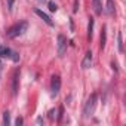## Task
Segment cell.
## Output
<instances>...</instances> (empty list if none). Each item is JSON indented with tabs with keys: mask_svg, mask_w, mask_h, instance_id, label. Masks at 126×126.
<instances>
[{
	"mask_svg": "<svg viewBox=\"0 0 126 126\" xmlns=\"http://www.w3.org/2000/svg\"><path fill=\"white\" fill-rule=\"evenodd\" d=\"M27 28H28V22H27V21H19V22H16V24H14L12 27L8 28L6 36H8L9 39L19 37V36H22V34L27 31Z\"/></svg>",
	"mask_w": 126,
	"mask_h": 126,
	"instance_id": "6da1fadb",
	"label": "cell"
},
{
	"mask_svg": "<svg viewBox=\"0 0 126 126\" xmlns=\"http://www.w3.org/2000/svg\"><path fill=\"white\" fill-rule=\"evenodd\" d=\"M117 47H119V52H123V42H122V31H119V34H117Z\"/></svg>",
	"mask_w": 126,
	"mask_h": 126,
	"instance_id": "4fadbf2b",
	"label": "cell"
},
{
	"mask_svg": "<svg viewBox=\"0 0 126 126\" xmlns=\"http://www.w3.org/2000/svg\"><path fill=\"white\" fill-rule=\"evenodd\" d=\"M18 82H19V68H16L14 71V76H12V86H11V89H12V95L14 96L18 94Z\"/></svg>",
	"mask_w": 126,
	"mask_h": 126,
	"instance_id": "5b68a950",
	"label": "cell"
},
{
	"mask_svg": "<svg viewBox=\"0 0 126 126\" xmlns=\"http://www.w3.org/2000/svg\"><path fill=\"white\" fill-rule=\"evenodd\" d=\"M59 89H61V79H59V76H52V80H50V95L56 96L59 94Z\"/></svg>",
	"mask_w": 126,
	"mask_h": 126,
	"instance_id": "277c9868",
	"label": "cell"
},
{
	"mask_svg": "<svg viewBox=\"0 0 126 126\" xmlns=\"http://www.w3.org/2000/svg\"><path fill=\"white\" fill-rule=\"evenodd\" d=\"M92 6H94L95 15H101L102 14V3H101V0H92Z\"/></svg>",
	"mask_w": 126,
	"mask_h": 126,
	"instance_id": "30bf717a",
	"label": "cell"
},
{
	"mask_svg": "<svg viewBox=\"0 0 126 126\" xmlns=\"http://www.w3.org/2000/svg\"><path fill=\"white\" fill-rule=\"evenodd\" d=\"M12 49H9L8 46H2L0 45V58H12Z\"/></svg>",
	"mask_w": 126,
	"mask_h": 126,
	"instance_id": "ba28073f",
	"label": "cell"
},
{
	"mask_svg": "<svg viewBox=\"0 0 126 126\" xmlns=\"http://www.w3.org/2000/svg\"><path fill=\"white\" fill-rule=\"evenodd\" d=\"M14 2L15 0H8V11L9 12H12V9H14Z\"/></svg>",
	"mask_w": 126,
	"mask_h": 126,
	"instance_id": "ac0fdd59",
	"label": "cell"
},
{
	"mask_svg": "<svg viewBox=\"0 0 126 126\" xmlns=\"http://www.w3.org/2000/svg\"><path fill=\"white\" fill-rule=\"evenodd\" d=\"M56 46H58V55L59 56H64V53H65V50H67V39H65V36H62V34H58V37H56Z\"/></svg>",
	"mask_w": 126,
	"mask_h": 126,
	"instance_id": "3957f363",
	"label": "cell"
},
{
	"mask_svg": "<svg viewBox=\"0 0 126 126\" xmlns=\"http://www.w3.org/2000/svg\"><path fill=\"white\" fill-rule=\"evenodd\" d=\"M107 27H102V33H101V49L105 47V43H107V33H105Z\"/></svg>",
	"mask_w": 126,
	"mask_h": 126,
	"instance_id": "7c38bea8",
	"label": "cell"
},
{
	"mask_svg": "<svg viewBox=\"0 0 126 126\" xmlns=\"http://www.w3.org/2000/svg\"><path fill=\"white\" fill-rule=\"evenodd\" d=\"M14 62H18L19 61V53L18 52H12V58H11Z\"/></svg>",
	"mask_w": 126,
	"mask_h": 126,
	"instance_id": "e0dca14e",
	"label": "cell"
},
{
	"mask_svg": "<svg viewBox=\"0 0 126 126\" xmlns=\"http://www.w3.org/2000/svg\"><path fill=\"white\" fill-rule=\"evenodd\" d=\"M94 22H95V19L89 18V24H88V40H92V36H94Z\"/></svg>",
	"mask_w": 126,
	"mask_h": 126,
	"instance_id": "8fae6325",
	"label": "cell"
},
{
	"mask_svg": "<svg viewBox=\"0 0 126 126\" xmlns=\"http://www.w3.org/2000/svg\"><path fill=\"white\" fill-rule=\"evenodd\" d=\"M47 6H49V11H50V12H56V11H58V6H56V3H53V2H49Z\"/></svg>",
	"mask_w": 126,
	"mask_h": 126,
	"instance_id": "2e32d148",
	"label": "cell"
},
{
	"mask_svg": "<svg viewBox=\"0 0 126 126\" xmlns=\"http://www.w3.org/2000/svg\"><path fill=\"white\" fill-rule=\"evenodd\" d=\"M9 123H11V114H9V111H5L3 113V125L9 126Z\"/></svg>",
	"mask_w": 126,
	"mask_h": 126,
	"instance_id": "5bb4252c",
	"label": "cell"
},
{
	"mask_svg": "<svg viewBox=\"0 0 126 126\" xmlns=\"http://www.w3.org/2000/svg\"><path fill=\"white\" fill-rule=\"evenodd\" d=\"M91 65H92V52L89 50V52L85 53V58H83V61H82V68H83V70H88Z\"/></svg>",
	"mask_w": 126,
	"mask_h": 126,
	"instance_id": "8992f818",
	"label": "cell"
},
{
	"mask_svg": "<svg viewBox=\"0 0 126 126\" xmlns=\"http://www.w3.org/2000/svg\"><path fill=\"white\" fill-rule=\"evenodd\" d=\"M105 14L113 16L116 14V6H114V2L113 0H107V6H105Z\"/></svg>",
	"mask_w": 126,
	"mask_h": 126,
	"instance_id": "9c48e42d",
	"label": "cell"
},
{
	"mask_svg": "<svg viewBox=\"0 0 126 126\" xmlns=\"http://www.w3.org/2000/svg\"><path fill=\"white\" fill-rule=\"evenodd\" d=\"M34 12H36V15H39V16H40V18H42V19H43L49 27H53V21L50 19V16H49L47 14H45V12H43V11H40V9H34Z\"/></svg>",
	"mask_w": 126,
	"mask_h": 126,
	"instance_id": "52a82bcc",
	"label": "cell"
},
{
	"mask_svg": "<svg viewBox=\"0 0 126 126\" xmlns=\"http://www.w3.org/2000/svg\"><path fill=\"white\" fill-rule=\"evenodd\" d=\"M96 101H98V95H96V94H92V95L88 98V101H86V104H85V107H83V117H85V119H88V117H91V116L94 114L95 107H96Z\"/></svg>",
	"mask_w": 126,
	"mask_h": 126,
	"instance_id": "7a4b0ae2",
	"label": "cell"
},
{
	"mask_svg": "<svg viewBox=\"0 0 126 126\" xmlns=\"http://www.w3.org/2000/svg\"><path fill=\"white\" fill-rule=\"evenodd\" d=\"M36 123H37V125H42V123H43V117H37Z\"/></svg>",
	"mask_w": 126,
	"mask_h": 126,
	"instance_id": "44dd1931",
	"label": "cell"
},
{
	"mask_svg": "<svg viewBox=\"0 0 126 126\" xmlns=\"http://www.w3.org/2000/svg\"><path fill=\"white\" fill-rule=\"evenodd\" d=\"M22 123H24V119H22V117H16V120H15V125H16V126H21Z\"/></svg>",
	"mask_w": 126,
	"mask_h": 126,
	"instance_id": "d6986e66",
	"label": "cell"
},
{
	"mask_svg": "<svg viewBox=\"0 0 126 126\" xmlns=\"http://www.w3.org/2000/svg\"><path fill=\"white\" fill-rule=\"evenodd\" d=\"M39 2H40V3H43V2H45V0H39Z\"/></svg>",
	"mask_w": 126,
	"mask_h": 126,
	"instance_id": "603a6c76",
	"label": "cell"
},
{
	"mask_svg": "<svg viewBox=\"0 0 126 126\" xmlns=\"http://www.w3.org/2000/svg\"><path fill=\"white\" fill-rule=\"evenodd\" d=\"M77 11H79V0H74V8H73V12H74V14H77Z\"/></svg>",
	"mask_w": 126,
	"mask_h": 126,
	"instance_id": "ffe728a7",
	"label": "cell"
},
{
	"mask_svg": "<svg viewBox=\"0 0 126 126\" xmlns=\"http://www.w3.org/2000/svg\"><path fill=\"white\" fill-rule=\"evenodd\" d=\"M0 71H2V61H0Z\"/></svg>",
	"mask_w": 126,
	"mask_h": 126,
	"instance_id": "7402d4cb",
	"label": "cell"
},
{
	"mask_svg": "<svg viewBox=\"0 0 126 126\" xmlns=\"http://www.w3.org/2000/svg\"><path fill=\"white\" fill-rule=\"evenodd\" d=\"M47 114H49V119H50V120H55V119L58 117V108H52Z\"/></svg>",
	"mask_w": 126,
	"mask_h": 126,
	"instance_id": "9a60e30c",
	"label": "cell"
}]
</instances>
